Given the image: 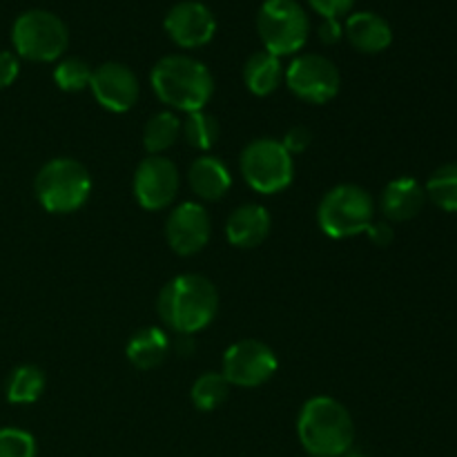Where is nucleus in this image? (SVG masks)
<instances>
[{"label":"nucleus","instance_id":"obj_33","mask_svg":"<svg viewBox=\"0 0 457 457\" xmlns=\"http://www.w3.org/2000/svg\"><path fill=\"white\" fill-rule=\"evenodd\" d=\"M342 457H366V455L360 453V451H348V453L342 455Z\"/></svg>","mask_w":457,"mask_h":457},{"label":"nucleus","instance_id":"obj_13","mask_svg":"<svg viewBox=\"0 0 457 457\" xmlns=\"http://www.w3.org/2000/svg\"><path fill=\"white\" fill-rule=\"evenodd\" d=\"M212 235V221L208 210L196 201H186L168 214L165 221V239L168 245L181 257H192L201 253Z\"/></svg>","mask_w":457,"mask_h":457},{"label":"nucleus","instance_id":"obj_7","mask_svg":"<svg viewBox=\"0 0 457 457\" xmlns=\"http://www.w3.org/2000/svg\"><path fill=\"white\" fill-rule=\"evenodd\" d=\"M12 43L18 56L34 62L62 58L70 45V29L61 16L47 9H29L13 21Z\"/></svg>","mask_w":457,"mask_h":457},{"label":"nucleus","instance_id":"obj_25","mask_svg":"<svg viewBox=\"0 0 457 457\" xmlns=\"http://www.w3.org/2000/svg\"><path fill=\"white\" fill-rule=\"evenodd\" d=\"M230 395V384L221 373H204L195 379L190 391L192 404L204 413L217 411Z\"/></svg>","mask_w":457,"mask_h":457},{"label":"nucleus","instance_id":"obj_3","mask_svg":"<svg viewBox=\"0 0 457 457\" xmlns=\"http://www.w3.org/2000/svg\"><path fill=\"white\" fill-rule=\"evenodd\" d=\"M150 83L161 103L186 114L204 110L214 94V79L208 67L183 54L161 58L152 67Z\"/></svg>","mask_w":457,"mask_h":457},{"label":"nucleus","instance_id":"obj_29","mask_svg":"<svg viewBox=\"0 0 457 457\" xmlns=\"http://www.w3.org/2000/svg\"><path fill=\"white\" fill-rule=\"evenodd\" d=\"M308 4H311L321 18H335V21H339L342 16H348V13H351L355 0H308Z\"/></svg>","mask_w":457,"mask_h":457},{"label":"nucleus","instance_id":"obj_32","mask_svg":"<svg viewBox=\"0 0 457 457\" xmlns=\"http://www.w3.org/2000/svg\"><path fill=\"white\" fill-rule=\"evenodd\" d=\"M317 36L324 45H337L344 38V25L335 18H324L317 27Z\"/></svg>","mask_w":457,"mask_h":457},{"label":"nucleus","instance_id":"obj_28","mask_svg":"<svg viewBox=\"0 0 457 457\" xmlns=\"http://www.w3.org/2000/svg\"><path fill=\"white\" fill-rule=\"evenodd\" d=\"M312 143V132L306 128V125H295V128H290L288 132H286L284 141H281V145L288 150V154H302V152H306L308 147H311Z\"/></svg>","mask_w":457,"mask_h":457},{"label":"nucleus","instance_id":"obj_9","mask_svg":"<svg viewBox=\"0 0 457 457\" xmlns=\"http://www.w3.org/2000/svg\"><path fill=\"white\" fill-rule=\"evenodd\" d=\"M284 80L299 101L311 105H324L333 101L342 87V74L337 65L321 54H299L286 70Z\"/></svg>","mask_w":457,"mask_h":457},{"label":"nucleus","instance_id":"obj_8","mask_svg":"<svg viewBox=\"0 0 457 457\" xmlns=\"http://www.w3.org/2000/svg\"><path fill=\"white\" fill-rule=\"evenodd\" d=\"M239 168L248 186L259 195H277L293 183L295 161L281 141L254 138L244 147Z\"/></svg>","mask_w":457,"mask_h":457},{"label":"nucleus","instance_id":"obj_26","mask_svg":"<svg viewBox=\"0 0 457 457\" xmlns=\"http://www.w3.org/2000/svg\"><path fill=\"white\" fill-rule=\"evenodd\" d=\"M92 65L79 56H67L54 70V80L62 92H83L92 83Z\"/></svg>","mask_w":457,"mask_h":457},{"label":"nucleus","instance_id":"obj_18","mask_svg":"<svg viewBox=\"0 0 457 457\" xmlns=\"http://www.w3.org/2000/svg\"><path fill=\"white\" fill-rule=\"evenodd\" d=\"M187 181H190L192 192L204 201H219L228 195L232 186L230 170L226 168L217 156H199L192 161L187 170Z\"/></svg>","mask_w":457,"mask_h":457},{"label":"nucleus","instance_id":"obj_5","mask_svg":"<svg viewBox=\"0 0 457 457\" xmlns=\"http://www.w3.org/2000/svg\"><path fill=\"white\" fill-rule=\"evenodd\" d=\"M375 221V201L355 183L330 187L317 208V223L330 239H348L366 232Z\"/></svg>","mask_w":457,"mask_h":457},{"label":"nucleus","instance_id":"obj_22","mask_svg":"<svg viewBox=\"0 0 457 457\" xmlns=\"http://www.w3.org/2000/svg\"><path fill=\"white\" fill-rule=\"evenodd\" d=\"M181 137V120L174 112H159L150 116L143 128V147L150 154H163Z\"/></svg>","mask_w":457,"mask_h":457},{"label":"nucleus","instance_id":"obj_11","mask_svg":"<svg viewBox=\"0 0 457 457\" xmlns=\"http://www.w3.org/2000/svg\"><path fill=\"white\" fill-rule=\"evenodd\" d=\"M179 183H181V177L174 161L163 154H150L138 163L132 190L141 208L156 212L172 205L179 195Z\"/></svg>","mask_w":457,"mask_h":457},{"label":"nucleus","instance_id":"obj_4","mask_svg":"<svg viewBox=\"0 0 457 457\" xmlns=\"http://www.w3.org/2000/svg\"><path fill=\"white\" fill-rule=\"evenodd\" d=\"M34 190L36 199L47 212L70 214L83 208L92 195V177L80 161L58 156L36 174Z\"/></svg>","mask_w":457,"mask_h":457},{"label":"nucleus","instance_id":"obj_1","mask_svg":"<svg viewBox=\"0 0 457 457\" xmlns=\"http://www.w3.org/2000/svg\"><path fill=\"white\" fill-rule=\"evenodd\" d=\"M156 311L177 335H196L217 317L219 293L208 277L186 272L163 286Z\"/></svg>","mask_w":457,"mask_h":457},{"label":"nucleus","instance_id":"obj_27","mask_svg":"<svg viewBox=\"0 0 457 457\" xmlns=\"http://www.w3.org/2000/svg\"><path fill=\"white\" fill-rule=\"evenodd\" d=\"M36 440L22 428H0V457H36Z\"/></svg>","mask_w":457,"mask_h":457},{"label":"nucleus","instance_id":"obj_17","mask_svg":"<svg viewBox=\"0 0 457 457\" xmlns=\"http://www.w3.org/2000/svg\"><path fill=\"white\" fill-rule=\"evenodd\" d=\"M344 38L361 54H379L391 47L393 29L375 12H355L344 22Z\"/></svg>","mask_w":457,"mask_h":457},{"label":"nucleus","instance_id":"obj_19","mask_svg":"<svg viewBox=\"0 0 457 457\" xmlns=\"http://www.w3.org/2000/svg\"><path fill=\"white\" fill-rule=\"evenodd\" d=\"M170 348H172V342L165 335V330L147 326V328L137 330L129 337L125 355L137 370H152L163 364L165 357L170 355Z\"/></svg>","mask_w":457,"mask_h":457},{"label":"nucleus","instance_id":"obj_6","mask_svg":"<svg viewBox=\"0 0 457 457\" xmlns=\"http://www.w3.org/2000/svg\"><path fill=\"white\" fill-rule=\"evenodd\" d=\"M257 31L263 49L275 56L302 52L311 36V18L297 0H263L257 12Z\"/></svg>","mask_w":457,"mask_h":457},{"label":"nucleus","instance_id":"obj_20","mask_svg":"<svg viewBox=\"0 0 457 457\" xmlns=\"http://www.w3.org/2000/svg\"><path fill=\"white\" fill-rule=\"evenodd\" d=\"M284 74L286 70L281 65V58L266 49L254 52L244 65V83L254 96H270L272 92H277Z\"/></svg>","mask_w":457,"mask_h":457},{"label":"nucleus","instance_id":"obj_14","mask_svg":"<svg viewBox=\"0 0 457 457\" xmlns=\"http://www.w3.org/2000/svg\"><path fill=\"white\" fill-rule=\"evenodd\" d=\"M94 98L98 105L114 114H123L137 105L141 96V85H138L137 74L123 62H103L92 71V83H89Z\"/></svg>","mask_w":457,"mask_h":457},{"label":"nucleus","instance_id":"obj_21","mask_svg":"<svg viewBox=\"0 0 457 457\" xmlns=\"http://www.w3.org/2000/svg\"><path fill=\"white\" fill-rule=\"evenodd\" d=\"M45 386H47L45 370L34 364H22L9 375L7 400L12 404H34L45 393Z\"/></svg>","mask_w":457,"mask_h":457},{"label":"nucleus","instance_id":"obj_15","mask_svg":"<svg viewBox=\"0 0 457 457\" xmlns=\"http://www.w3.org/2000/svg\"><path fill=\"white\" fill-rule=\"evenodd\" d=\"M427 205V190L413 177H397L384 187L379 208L393 223H404L418 217Z\"/></svg>","mask_w":457,"mask_h":457},{"label":"nucleus","instance_id":"obj_10","mask_svg":"<svg viewBox=\"0 0 457 457\" xmlns=\"http://www.w3.org/2000/svg\"><path fill=\"white\" fill-rule=\"evenodd\" d=\"M279 369L275 351L259 339H241L223 353L221 375L230 386L257 388L270 382Z\"/></svg>","mask_w":457,"mask_h":457},{"label":"nucleus","instance_id":"obj_23","mask_svg":"<svg viewBox=\"0 0 457 457\" xmlns=\"http://www.w3.org/2000/svg\"><path fill=\"white\" fill-rule=\"evenodd\" d=\"M424 190H427V199H431L433 205H437L445 212L457 214V163H446L437 168L428 177Z\"/></svg>","mask_w":457,"mask_h":457},{"label":"nucleus","instance_id":"obj_12","mask_svg":"<svg viewBox=\"0 0 457 457\" xmlns=\"http://www.w3.org/2000/svg\"><path fill=\"white\" fill-rule=\"evenodd\" d=\"M163 27L179 47L199 49L217 34V18L199 0H181L165 13Z\"/></svg>","mask_w":457,"mask_h":457},{"label":"nucleus","instance_id":"obj_31","mask_svg":"<svg viewBox=\"0 0 457 457\" xmlns=\"http://www.w3.org/2000/svg\"><path fill=\"white\" fill-rule=\"evenodd\" d=\"M366 237L370 239V244H375L378 248H386V245L393 244L395 239V232H393L391 223L388 221H373L364 232Z\"/></svg>","mask_w":457,"mask_h":457},{"label":"nucleus","instance_id":"obj_16","mask_svg":"<svg viewBox=\"0 0 457 457\" xmlns=\"http://www.w3.org/2000/svg\"><path fill=\"white\" fill-rule=\"evenodd\" d=\"M272 228L270 212L259 204H244L232 210L226 223V237L235 248L250 250L268 239Z\"/></svg>","mask_w":457,"mask_h":457},{"label":"nucleus","instance_id":"obj_2","mask_svg":"<svg viewBox=\"0 0 457 457\" xmlns=\"http://www.w3.org/2000/svg\"><path fill=\"white\" fill-rule=\"evenodd\" d=\"M297 436L312 457H342L355 440V424L342 402L328 395L311 397L297 418Z\"/></svg>","mask_w":457,"mask_h":457},{"label":"nucleus","instance_id":"obj_30","mask_svg":"<svg viewBox=\"0 0 457 457\" xmlns=\"http://www.w3.org/2000/svg\"><path fill=\"white\" fill-rule=\"evenodd\" d=\"M18 71H21V61L16 54L0 49V89L9 87L18 79Z\"/></svg>","mask_w":457,"mask_h":457},{"label":"nucleus","instance_id":"obj_24","mask_svg":"<svg viewBox=\"0 0 457 457\" xmlns=\"http://www.w3.org/2000/svg\"><path fill=\"white\" fill-rule=\"evenodd\" d=\"M181 137L186 138L190 147L205 152L219 141V137H221V125L205 110L192 112V114H187L186 120H181Z\"/></svg>","mask_w":457,"mask_h":457}]
</instances>
